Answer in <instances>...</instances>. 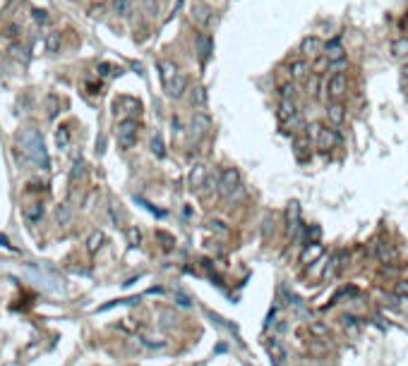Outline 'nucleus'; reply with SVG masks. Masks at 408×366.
Wrapping results in <instances>:
<instances>
[{"mask_svg": "<svg viewBox=\"0 0 408 366\" xmlns=\"http://www.w3.org/2000/svg\"><path fill=\"white\" fill-rule=\"evenodd\" d=\"M103 242H106V235L101 232V230H96V232H91V237L87 239V251L89 254H94V251H99L101 247H103Z\"/></svg>", "mask_w": 408, "mask_h": 366, "instance_id": "obj_21", "label": "nucleus"}, {"mask_svg": "<svg viewBox=\"0 0 408 366\" xmlns=\"http://www.w3.org/2000/svg\"><path fill=\"white\" fill-rule=\"evenodd\" d=\"M20 141H22L24 156L32 161V165H36L39 170H48L51 168V161H48V153H46V146H44V137L36 129H24Z\"/></svg>", "mask_w": 408, "mask_h": 366, "instance_id": "obj_1", "label": "nucleus"}, {"mask_svg": "<svg viewBox=\"0 0 408 366\" xmlns=\"http://www.w3.org/2000/svg\"><path fill=\"white\" fill-rule=\"evenodd\" d=\"M152 153H154L156 158H164V153H166V151H164V139H161L159 134H154V137H152Z\"/></svg>", "mask_w": 408, "mask_h": 366, "instance_id": "obj_29", "label": "nucleus"}, {"mask_svg": "<svg viewBox=\"0 0 408 366\" xmlns=\"http://www.w3.org/2000/svg\"><path fill=\"white\" fill-rule=\"evenodd\" d=\"M266 352L271 354V359H274L276 364H279V361H284V356H286V349H284V344L279 342L276 337L266 340Z\"/></svg>", "mask_w": 408, "mask_h": 366, "instance_id": "obj_17", "label": "nucleus"}, {"mask_svg": "<svg viewBox=\"0 0 408 366\" xmlns=\"http://www.w3.org/2000/svg\"><path fill=\"white\" fill-rule=\"evenodd\" d=\"M137 132H140L137 120L125 118L118 122V127H115V139L120 144V149H132L134 141H137Z\"/></svg>", "mask_w": 408, "mask_h": 366, "instance_id": "obj_2", "label": "nucleus"}, {"mask_svg": "<svg viewBox=\"0 0 408 366\" xmlns=\"http://www.w3.org/2000/svg\"><path fill=\"white\" fill-rule=\"evenodd\" d=\"M346 91H348V79H346V75H329V79H327V94H329L331 101L343 98Z\"/></svg>", "mask_w": 408, "mask_h": 366, "instance_id": "obj_5", "label": "nucleus"}, {"mask_svg": "<svg viewBox=\"0 0 408 366\" xmlns=\"http://www.w3.org/2000/svg\"><path fill=\"white\" fill-rule=\"evenodd\" d=\"M0 244H3V247H8V249H12V251H15V247H12L10 242H8V237H3V235H0Z\"/></svg>", "mask_w": 408, "mask_h": 366, "instance_id": "obj_40", "label": "nucleus"}, {"mask_svg": "<svg viewBox=\"0 0 408 366\" xmlns=\"http://www.w3.org/2000/svg\"><path fill=\"white\" fill-rule=\"evenodd\" d=\"M288 75H291L293 82H305V79H310V65L305 60H296V63L291 65Z\"/></svg>", "mask_w": 408, "mask_h": 366, "instance_id": "obj_13", "label": "nucleus"}, {"mask_svg": "<svg viewBox=\"0 0 408 366\" xmlns=\"http://www.w3.org/2000/svg\"><path fill=\"white\" fill-rule=\"evenodd\" d=\"M132 8H134V0H115L113 3V12L120 17V20H127L132 15Z\"/></svg>", "mask_w": 408, "mask_h": 366, "instance_id": "obj_19", "label": "nucleus"}, {"mask_svg": "<svg viewBox=\"0 0 408 366\" xmlns=\"http://www.w3.org/2000/svg\"><path fill=\"white\" fill-rule=\"evenodd\" d=\"M327 120H329L331 127H339L343 120H346V108H343L341 101H331L327 106Z\"/></svg>", "mask_w": 408, "mask_h": 366, "instance_id": "obj_9", "label": "nucleus"}, {"mask_svg": "<svg viewBox=\"0 0 408 366\" xmlns=\"http://www.w3.org/2000/svg\"><path fill=\"white\" fill-rule=\"evenodd\" d=\"M403 77H406V79H408V65H406V67H403Z\"/></svg>", "mask_w": 408, "mask_h": 366, "instance_id": "obj_41", "label": "nucleus"}, {"mask_svg": "<svg viewBox=\"0 0 408 366\" xmlns=\"http://www.w3.org/2000/svg\"><path fill=\"white\" fill-rule=\"evenodd\" d=\"M192 20L197 22V24H202V27H207V24L211 22L209 3H202V0H197V3L192 5Z\"/></svg>", "mask_w": 408, "mask_h": 366, "instance_id": "obj_11", "label": "nucleus"}, {"mask_svg": "<svg viewBox=\"0 0 408 366\" xmlns=\"http://www.w3.org/2000/svg\"><path fill=\"white\" fill-rule=\"evenodd\" d=\"M178 304H180V306H185V309H188V306H192V301H190L185 294H180V292H178Z\"/></svg>", "mask_w": 408, "mask_h": 366, "instance_id": "obj_39", "label": "nucleus"}, {"mask_svg": "<svg viewBox=\"0 0 408 366\" xmlns=\"http://www.w3.org/2000/svg\"><path fill=\"white\" fill-rule=\"evenodd\" d=\"M60 43H63V34L51 32L46 36V53H58L60 51Z\"/></svg>", "mask_w": 408, "mask_h": 366, "instance_id": "obj_22", "label": "nucleus"}, {"mask_svg": "<svg viewBox=\"0 0 408 366\" xmlns=\"http://www.w3.org/2000/svg\"><path fill=\"white\" fill-rule=\"evenodd\" d=\"M238 187H240V172L235 168H226L219 177V194L228 199V196H233L238 192Z\"/></svg>", "mask_w": 408, "mask_h": 366, "instance_id": "obj_3", "label": "nucleus"}, {"mask_svg": "<svg viewBox=\"0 0 408 366\" xmlns=\"http://www.w3.org/2000/svg\"><path fill=\"white\" fill-rule=\"evenodd\" d=\"M396 294L398 297H408V280H398L396 282Z\"/></svg>", "mask_w": 408, "mask_h": 366, "instance_id": "obj_35", "label": "nucleus"}, {"mask_svg": "<svg viewBox=\"0 0 408 366\" xmlns=\"http://www.w3.org/2000/svg\"><path fill=\"white\" fill-rule=\"evenodd\" d=\"M127 239H130V244H132V247H137V244L142 242V232H140L137 227H130V230H127Z\"/></svg>", "mask_w": 408, "mask_h": 366, "instance_id": "obj_31", "label": "nucleus"}, {"mask_svg": "<svg viewBox=\"0 0 408 366\" xmlns=\"http://www.w3.org/2000/svg\"><path fill=\"white\" fill-rule=\"evenodd\" d=\"M274 366H279V364H274Z\"/></svg>", "mask_w": 408, "mask_h": 366, "instance_id": "obj_43", "label": "nucleus"}, {"mask_svg": "<svg viewBox=\"0 0 408 366\" xmlns=\"http://www.w3.org/2000/svg\"><path fill=\"white\" fill-rule=\"evenodd\" d=\"M286 218H288V230L296 232L298 225H300V206H298V201H291V204H288Z\"/></svg>", "mask_w": 408, "mask_h": 366, "instance_id": "obj_15", "label": "nucleus"}, {"mask_svg": "<svg viewBox=\"0 0 408 366\" xmlns=\"http://www.w3.org/2000/svg\"><path fill=\"white\" fill-rule=\"evenodd\" d=\"M209 125H211V122H209V118H207L204 113H197V115H195V120H192V129H197L199 137H202V134L209 129Z\"/></svg>", "mask_w": 408, "mask_h": 366, "instance_id": "obj_24", "label": "nucleus"}, {"mask_svg": "<svg viewBox=\"0 0 408 366\" xmlns=\"http://www.w3.org/2000/svg\"><path fill=\"white\" fill-rule=\"evenodd\" d=\"M298 118V110H296V101H281L279 103V120L281 122H291V120Z\"/></svg>", "mask_w": 408, "mask_h": 366, "instance_id": "obj_14", "label": "nucleus"}, {"mask_svg": "<svg viewBox=\"0 0 408 366\" xmlns=\"http://www.w3.org/2000/svg\"><path fill=\"white\" fill-rule=\"evenodd\" d=\"M164 89H166V94H168L171 98H180L183 94H185V89H188V79H185V75H180V72H178V75L173 77V79H171Z\"/></svg>", "mask_w": 408, "mask_h": 366, "instance_id": "obj_10", "label": "nucleus"}, {"mask_svg": "<svg viewBox=\"0 0 408 366\" xmlns=\"http://www.w3.org/2000/svg\"><path fill=\"white\" fill-rule=\"evenodd\" d=\"M20 32H22V29H20L17 24H10V27L5 29V36H10V39H15V36H17V34H20Z\"/></svg>", "mask_w": 408, "mask_h": 366, "instance_id": "obj_37", "label": "nucleus"}, {"mask_svg": "<svg viewBox=\"0 0 408 366\" xmlns=\"http://www.w3.org/2000/svg\"><path fill=\"white\" fill-rule=\"evenodd\" d=\"M34 22H36V24H46V22H48V12L46 10H34Z\"/></svg>", "mask_w": 408, "mask_h": 366, "instance_id": "obj_34", "label": "nucleus"}, {"mask_svg": "<svg viewBox=\"0 0 408 366\" xmlns=\"http://www.w3.org/2000/svg\"><path fill=\"white\" fill-rule=\"evenodd\" d=\"M322 55H324L327 65H329V63H339V60H343V58H346V53H343V46L339 43V39H331L329 43H324V51H322Z\"/></svg>", "mask_w": 408, "mask_h": 366, "instance_id": "obj_8", "label": "nucleus"}, {"mask_svg": "<svg viewBox=\"0 0 408 366\" xmlns=\"http://www.w3.org/2000/svg\"><path fill=\"white\" fill-rule=\"evenodd\" d=\"M156 237L164 242V247H173V244H176V239L168 235V232H164V230H159V232H156Z\"/></svg>", "mask_w": 408, "mask_h": 366, "instance_id": "obj_32", "label": "nucleus"}, {"mask_svg": "<svg viewBox=\"0 0 408 366\" xmlns=\"http://www.w3.org/2000/svg\"><path fill=\"white\" fill-rule=\"evenodd\" d=\"M322 51H324V43H322L320 36H308V39H303V43H300V53L305 55V58H317Z\"/></svg>", "mask_w": 408, "mask_h": 366, "instance_id": "obj_7", "label": "nucleus"}, {"mask_svg": "<svg viewBox=\"0 0 408 366\" xmlns=\"http://www.w3.org/2000/svg\"><path fill=\"white\" fill-rule=\"evenodd\" d=\"M55 144H58V149H67V144H70V132H67V127H60L55 132Z\"/></svg>", "mask_w": 408, "mask_h": 366, "instance_id": "obj_28", "label": "nucleus"}, {"mask_svg": "<svg viewBox=\"0 0 408 366\" xmlns=\"http://www.w3.org/2000/svg\"><path fill=\"white\" fill-rule=\"evenodd\" d=\"M77 175H82V161L75 163V168H72V175H70V182H75V180H77Z\"/></svg>", "mask_w": 408, "mask_h": 366, "instance_id": "obj_36", "label": "nucleus"}, {"mask_svg": "<svg viewBox=\"0 0 408 366\" xmlns=\"http://www.w3.org/2000/svg\"><path fill=\"white\" fill-rule=\"evenodd\" d=\"M308 146H310V139H308V137H300V139H296V151H298V158H305V153H308Z\"/></svg>", "mask_w": 408, "mask_h": 366, "instance_id": "obj_30", "label": "nucleus"}, {"mask_svg": "<svg viewBox=\"0 0 408 366\" xmlns=\"http://www.w3.org/2000/svg\"><path fill=\"white\" fill-rule=\"evenodd\" d=\"M202 3H207V0H202Z\"/></svg>", "mask_w": 408, "mask_h": 366, "instance_id": "obj_42", "label": "nucleus"}, {"mask_svg": "<svg viewBox=\"0 0 408 366\" xmlns=\"http://www.w3.org/2000/svg\"><path fill=\"white\" fill-rule=\"evenodd\" d=\"M195 51H197L199 63H207L209 55L214 53V39H211L209 34H199L197 41H195Z\"/></svg>", "mask_w": 408, "mask_h": 366, "instance_id": "obj_6", "label": "nucleus"}, {"mask_svg": "<svg viewBox=\"0 0 408 366\" xmlns=\"http://www.w3.org/2000/svg\"><path fill=\"white\" fill-rule=\"evenodd\" d=\"M391 53L396 55V58H403V55H408V39H396V41L391 43Z\"/></svg>", "mask_w": 408, "mask_h": 366, "instance_id": "obj_25", "label": "nucleus"}, {"mask_svg": "<svg viewBox=\"0 0 408 366\" xmlns=\"http://www.w3.org/2000/svg\"><path fill=\"white\" fill-rule=\"evenodd\" d=\"M197 94L192 96V106H204V101H207V94H204V89H195Z\"/></svg>", "mask_w": 408, "mask_h": 366, "instance_id": "obj_33", "label": "nucleus"}, {"mask_svg": "<svg viewBox=\"0 0 408 366\" xmlns=\"http://www.w3.org/2000/svg\"><path fill=\"white\" fill-rule=\"evenodd\" d=\"M339 141H341L339 132H336V129H329V127H320L317 137H315V144H317V149H320V151L336 149V146H339Z\"/></svg>", "mask_w": 408, "mask_h": 366, "instance_id": "obj_4", "label": "nucleus"}, {"mask_svg": "<svg viewBox=\"0 0 408 366\" xmlns=\"http://www.w3.org/2000/svg\"><path fill=\"white\" fill-rule=\"evenodd\" d=\"M159 72H161V82H164V86H166L178 75V67H176V63H171V60H161V63H159Z\"/></svg>", "mask_w": 408, "mask_h": 366, "instance_id": "obj_18", "label": "nucleus"}, {"mask_svg": "<svg viewBox=\"0 0 408 366\" xmlns=\"http://www.w3.org/2000/svg\"><path fill=\"white\" fill-rule=\"evenodd\" d=\"M110 70H113V67H110L108 63H101V65H99V75H101V77H108Z\"/></svg>", "mask_w": 408, "mask_h": 366, "instance_id": "obj_38", "label": "nucleus"}, {"mask_svg": "<svg viewBox=\"0 0 408 366\" xmlns=\"http://www.w3.org/2000/svg\"><path fill=\"white\" fill-rule=\"evenodd\" d=\"M324 254V247H322L320 242H310L308 247L303 249V254H300V263H315V261H320V256Z\"/></svg>", "mask_w": 408, "mask_h": 366, "instance_id": "obj_12", "label": "nucleus"}, {"mask_svg": "<svg viewBox=\"0 0 408 366\" xmlns=\"http://www.w3.org/2000/svg\"><path fill=\"white\" fill-rule=\"evenodd\" d=\"M204 180H207V168L204 165H195L190 170V187L197 189V187H204Z\"/></svg>", "mask_w": 408, "mask_h": 366, "instance_id": "obj_16", "label": "nucleus"}, {"mask_svg": "<svg viewBox=\"0 0 408 366\" xmlns=\"http://www.w3.org/2000/svg\"><path fill=\"white\" fill-rule=\"evenodd\" d=\"M279 96H281V101H293V96H296V84L293 82L281 84L279 86Z\"/></svg>", "mask_w": 408, "mask_h": 366, "instance_id": "obj_26", "label": "nucleus"}, {"mask_svg": "<svg viewBox=\"0 0 408 366\" xmlns=\"http://www.w3.org/2000/svg\"><path fill=\"white\" fill-rule=\"evenodd\" d=\"M55 220H58V225L67 227L70 225V220H72V211H70V206L67 204H60L55 208Z\"/></svg>", "mask_w": 408, "mask_h": 366, "instance_id": "obj_23", "label": "nucleus"}, {"mask_svg": "<svg viewBox=\"0 0 408 366\" xmlns=\"http://www.w3.org/2000/svg\"><path fill=\"white\" fill-rule=\"evenodd\" d=\"M310 333L315 335V337H327L329 335V325H324L322 321H312L310 323Z\"/></svg>", "mask_w": 408, "mask_h": 366, "instance_id": "obj_27", "label": "nucleus"}, {"mask_svg": "<svg viewBox=\"0 0 408 366\" xmlns=\"http://www.w3.org/2000/svg\"><path fill=\"white\" fill-rule=\"evenodd\" d=\"M24 218L27 220H32V223H36V220H41V215H44V206L39 204V201H34V204H27L24 206Z\"/></svg>", "mask_w": 408, "mask_h": 366, "instance_id": "obj_20", "label": "nucleus"}]
</instances>
